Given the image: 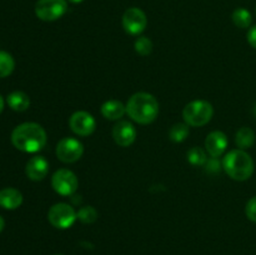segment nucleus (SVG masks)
<instances>
[{"instance_id":"1","label":"nucleus","mask_w":256,"mask_h":255,"mask_svg":"<svg viewBox=\"0 0 256 255\" xmlns=\"http://www.w3.org/2000/svg\"><path fill=\"white\" fill-rule=\"evenodd\" d=\"M46 132L38 122H22L12 132V145L20 152L30 154L42 150L46 145Z\"/></svg>"},{"instance_id":"2","label":"nucleus","mask_w":256,"mask_h":255,"mask_svg":"<svg viewBox=\"0 0 256 255\" xmlns=\"http://www.w3.org/2000/svg\"><path fill=\"white\" fill-rule=\"evenodd\" d=\"M126 114L138 124H152L159 114V102L149 92H135L126 102Z\"/></svg>"},{"instance_id":"3","label":"nucleus","mask_w":256,"mask_h":255,"mask_svg":"<svg viewBox=\"0 0 256 255\" xmlns=\"http://www.w3.org/2000/svg\"><path fill=\"white\" fill-rule=\"evenodd\" d=\"M225 172L236 182H245L250 179L254 172V162L245 150H230L222 160Z\"/></svg>"},{"instance_id":"4","label":"nucleus","mask_w":256,"mask_h":255,"mask_svg":"<svg viewBox=\"0 0 256 255\" xmlns=\"http://www.w3.org/2000/svg\"><path fill=\"white\" fill-rule=\"evenodd\" d=\"M214 108L206 100H192L182 109V118L189 126H202L212 120Z\"/></svg>"},{"instance_id":"5","label":"nucleus","mask_w":256,"mask_h":255,"mask_svg":"<svg viewBox=\"0 0 256 255\" xmlns=\"http://www.w3.org/2000/svg\"><path fill=\"white\" fill-rule=\"evenodd\" d=\"M76 219L75 209L66 202L54 204L48 212V220L56 229H69Z\"/></svg>"},{"instance_id":"6","label":"nucleus","mask_w":256,"mask_h":255,"mask_svg":"<svg viewBox=\"0 0 256 255\" xmlns=\"http://www.w3.org/2000/svg\"><path fill=\"white\" fill-rule=\"evenodd\" d=\"M66 12V0H38L35 5V15L42 22H55Z\"/></svg>"},{"instance_id":"7","label":"nucleus","mask_w":256,"mask_h":255,"mask_svg":"<svg viewBox=\"0 0 256 255\" xmlns=\"http://www.w3.org/2000/svg\"><path fill=\"white\" fill-rule=\"evenodd\" d=\"M52 186L59 195L70 196L74 194L79 186L78 176L69 169H59L52 174Z\"/></svg>"},{"instance_id":"8","label":"nucleus","mask_w":256,"mask_h":255,"mask_svg":"<svg viewBox=\"0 0 256 255\" xmlns=\"http://www.w3.org/2000/svg\"><path fill=\"white\" fill-rule=\"evenodd\" d=\"M56 156L60 162L72 164L78 162L84 154V145L75 138H62L56 145Z\"/></svg>"},{"instance_id":"9","label":"nucleus","mask_w":256,"mask_h":255,"mask_svg":"<svg viewBox=\"0 0 256 255\" xmlns=\"http://www.w3.org/2000/svg\"><path fill=\"white\" fill-rule=\"evenodd\" d=\"M122 28L130 35H140L148 25V18L139 8H129L122 15Z\"/></svg>"},{"instance_id":"10","label":"nucleus","mask_w":256,"mask_h":255,"mask_svg":"<svg viewBox=\"0 0 256 255\" xmlns=\"http://www.w3.org/2000/svg\"><path fill=\"white\" fill-rule=\"evenodd\" d=\"M69 126L74 134L80 136H89L96 129V122L90 112L79 110L70 116Z\"/></svg>"},{"instance_id":"11","label":"nucleus","mask_w":256,"mask_h":255,"mask_svg":"<svg viewBox=\"0 0 256 255\" xmlns=\"http://www.w3.org/2000/svg\"><path fill=\"white\" fill-rule=\"evenodd\" d=\"M138 132L134 125L126 120H120L112 128V139L119 146L128 148L136 140Z\"/></svg>"},{"instance_id":"12","label":"nucleus","mask_w":256,"mask_h":255,"mask_svg":"<svg viewBox=\"0 0 256 255\" xmlns=\"http://www.w3.org/2000/svg\"><path fill=\"white\" fill-rule=\"evenodd\" d=\"M228 142L229 140H228L225 132L215 130V132H210L205 139V149L212 158H219L226 150Z\"/></svg>"},{"instance_id":"13","label":"nucleus","mask_w":256,"mask_h":255,"mask_svg":"<svg viewBox=\"0 0 256 255\" xmlns=\"http://www.w3.org/2000/svg\"><path fill=\"white\" fill-rule=\"evenodd\" d=\"M25 172H26V176L30 180H32V182H40L49 172V162H48V160L44 156H40V155L32 156L26 162Z\"/></svg>"},{"instance_id":"14","label":"nucleus","mask_w":256,"mask_h":255,"mask_svg":"<svg viewBox=\"0 0 256 255\" xmlns=\"http://www.w3.org/2000/svg\"><path fill=\"white\" fill-rule=\"evenodd\" d=\"M22 204V194L15 188L0 190V206L6 210H15Z\"/></svg>"},{"instance_id":"15","label":"nucleus","mask_w":256,"mask_h":255,"mask_svg":"<svg viewBox=\"0 0 256 255\" xmlns=\"http://www.w3.org/2000/svg\"><path fill=\"white\" fill-rule=\"evenodd\" d=\"M126 112V105L119 100H108L102 105V114L108 120H120Z\"/></svg>"},{"instance_id":"16","label":"nucleus","mask_w":256,"mask_h":255,"mask_svg":"<svg viewBox=\"0 0 256 255\" xmlns=\"http://www.w3.org/2000/svg\"><path fill=\"white\" fill-rule=\"evenodd\" d=\"M6 102L14 112H25L30 106V99L24 92H12L8 95Z\"/></svg>"},{"instance_id":"17","label":"nucleus","mask_w":256,"mask_h":255,"mask_svg":"<svg viewBox=\"0 0 256 255\" xmlns=\"http://www.w3.org/2000/svg\"><path fill=\"white\" fill-rule=\"evenodd\" d=\"M255 142V132L252 128L242 126L240 128L235 135V144H236L238 149H249L254 145Z\"/></svg>"},{"instance_id":"18","label":"nucleus","mask_w":256,"mask_h":255,"mask_svg":"<svg viewBox=\"0 0 256 255\" xmlns=\"http://www.w3.org/2000/svg\"><path fill=\"white\" fill-rule=\"evenodd\" d=\"M232 22H234L238 28H240V29H246V28H249L250 25H252V14H250L249 10L245 9V8H238V9H235L232 15Z\"/></svg>"},{"instance_id":"19","label":"nucleus","mask_w":256,"mask_h":255,"mask_svg":"<svg viewBox=\"0 0 256 255\" xmlns=\"http://www.w3.org/2000/svg\"><path fill=\"white\" fill-rule=\"evenodd\" d=\"M190 129L189 125L186 122H176L172 126L169 132V138L170 140H172L174 142H182L189 135Z\"/></svg>"},{"instance_id":"20","label":"nucleus","mask_w":256,"mask_h":255,"mask_svg":"<svg viewBox=\"0 0 256 255\" xmlns=\"http://www.w3.org/2000/svg\"><path fill=\"white\" fill-rule=\"evenodd\" d=\"M15 60L9 52L0 50V78H6L14 72Z\"/></svg>"},{"instance_id":"21","label":"nucleus","mask_w":256,"mask_h":255,"mask_svg":"<svg viewBox=\"0 0 256 255\" xmlns=\"http://www.w3.org/2000/svg\"><path fill=\"white\" fill-rule=\"evenodd\" d=\"M188 162L194 166H202L206 164L208 155L204 149L199 146H194L188 152Z\"/></svg>"},{"instance_id":"22","label":"nucleus","mask_w":256,"mask_h":255,"mask_svg":"<svg viewBox=\"0 0 256 255\" xmlns=\"http://www.w3.org/2000/svg\"><path fill=\"white\" fill-rule=\"evenodd\" d=\"M78 219L84 224H92L98 219V212L94 206H82L76 212Z\"/></svg>"},{"instance_id":"23","label":"nucleus","mask_w":256,"mask_h":255,"mask_svg":"<svg viewBox=\"0 0 256 255\" xmlns=\"http://www.w3.org/2000/svg\"><path fill=\"white\" fill-rule=\"evenodd\" d=\"M135 52L142 56H146V55L152 54V42L146 36H140L135 40Z\"/></svg>"},{"instance_id":"24","label":"nucleus","mask_w":256,"mask_h":255,"mask_svg":"<svg viewBox=\"0 0 256 255\" xmlns=\"http://www.w3.org/2000/svg\"><path fill=\"white\" fill-rule=\"evenodd\" d=\"M245 214L250 222H256V196H252L245 206Z\"/></svg>"},{"instance_id":"25","label":"nucleus","mask_w":256,"mask_h":255,"mask_svg":"<svg viewBox=\"0 0 256 255\" xmlns=\"http://www.w3.org/2000/svg\"><path fill=\"white\" fill-rule=\"evenodd\" d=\"M206 172H220V162L218 160V158H212V159H208L206 162Z\"/></svg>"},{"instance_id":"26","label":"nucleus","mask_w":256,"mask_h":255,"mask_svg":"<svg viewBox=\"0 0 256 255\" xmlns=\"http://www.w3.org/2000/svg\"><path fill=\"white\" fill-rule=\"evenodd\" d=\"M246 36H248V42H249L254 49H256V25H254L252 28H250Z\"/></svg>"},{"instance_id":"27","label":"nucleus","mask_w":256,"mask_h":255,"mask_svg":"<svg viewBox=\"0 0 256 255\" xmlns=\"http://www.w3.org/2000/svg\"><path fill=\"white\" fill-rule=\"evenodd\" d=\"M4 226H5V222H4V219H2V215H0V232H2V229H4Z\"/></svg>"},{"instance_id":"28","label":"nucleus","mask_w":256,"mask_h":255,"mask_svg":"<svg viewBox=\"0 0 256 255\" xmlns=\"http://www.w3.org/2000/svg\"><path fill=\"white\" fill-rule=\"evenodd\" d=\"M2 109H4V99H2V96L0 95V112H2Z\"/></svg>"},{"instance_id":"29","label":"nucleus","mask_w":256,"mask_h":255,"mask_svg":"<svg viewBox=\"0 0 256 255\" xmlns=\"http://www.w3.org/2000/svg\"><path fill=\"white\" fill-rule=\"evenodd\" d=\"M69 2H74V4H80V2H84V0H69Z\"/></svg>"},{"instance_id":"30","label":"nucleus","mask_w":256,"mask_h":255,"mask_svg":"<svg viewBox=\"0 0 256 255\" xmlns=\"http://www.w3.org/2000/svg\"><path fill=\"white\" fill-rule=\"evenodd\" d=\"M254 114H255V116H256V105H255V108H254Z\"/></svg>"},{"instance_id":"31","label":"nucleus","mask_w":256,"mask_h":255,"mask_svg":"<svg viewBox=\"0 0 256 255\" xmlns=\"http://www.w3.org/2000/svg\"><path fill=\"white\" fill-rule=\"evenodd\" d=\"M56 255H62V254H56Z\"/></svg>"}]
</instances>
